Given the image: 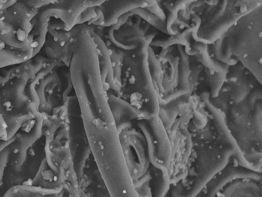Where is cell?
<instances>
[{"mask_svg":"<svg viewBox=\"0 0 262 197\" xmlns=\"http://www.w3.org/2000/svg\"><path fill=\"white\" fill-rule=\"evenodd\" d=\"M148 46L144 36H138L135 48L122 59L126 68L124 87L130 95L131 105L145 120L156 116L159 110V94L148 67Z\"/></svg>","mask_w":262,"mask_h":197,"instance_id":"1","label":"cell"},{"mask_svg":"<svg viewBox=\"0 0 262 197\" xmlns=\"http://www.w3.org/2000/svg\"><path fill=\"white\" fill-rule=\"evenodd\" d=\"M234 154L233 150L228 149L215 157L192 166L193 171L184 182L172 186L171 197H196L213 176L229 162Z\"/></svg>","mask_w":262,"mask_h":197,"instance_id":"2","label":"cell"},{"mask_svg":"<svg viewBox=\"0 0 262 197\" xmlns=\"http://www.w3.org/2000/svg\"><path fill=\"white\" fill-rule=\"evenodd\" d=\"M147 142L149 162L152 166L169 172L172 157V143L160 117L142 119L138 123Z\"/></svg>","mask_w":262,"mask_h":197,"instance_id":"3","label":"cell"},{"mask_svg":"<svg viewBox=\"0 0 262 197\" xmlns=\"http://www.w3.org/2000/svg\"><path fill=\"white\" fill-rule=\"evenodd\" d=\"M257 6L256 2L247 1L241 6L240 10L233 9L227 5L225 14L210 28L203 31L199 28L193 29L192 36L198 42L205 44L215 42L238 19L250 13Z\"/></svg>","mask_w":262,"mask_h":197,"instance_id":"4","label":"cell"},{"mask_svg":"<svg viewBox=\"0 0 262 197\" xmlns=\"http://www.w3.org/2000/svg\"><path fill=\"white\" fill-rule=\"evenodd\" d=\"M238 180H261V172L253 171L229 162L207 184L200 193L203 197H216L227 185Z\"/></svg>","mask_w":262,"mask_h":197,"instance_id":"5","label":"cell"},{"mask_svg":"<svg viewBox=\"0 0 262 197\" xmlns=\"http://www.w3.org/2000/svg\"><path fill=\"white\" fill-rule=\"evenodd\" d=\"M155 1H106L96 6L97 17L89 24L107 27L117 23L118 19L130 11L139 7H146Z\"/></svg>","mask_w":262,"mask_h":197,"instance_id":"6","label":"cell"},{"mask_svg":"<svg viewBox=\"0 0 262 197\" xmlns=\"http://www.w3.org/2000/svg\"><path fill=\"white\" fill-rule=\"evenodd\" d=\"M91 26V25H90ZM90 34L93 40L97 50L101 77L106 93L108 92H118L120 87L114 80L112 64L110 52L104 42L98 36L91 26Z\"/></svg>","mask_w":262,"mask_h":197,"instance_id":"7","label":"cell"},{"mask_svg":"<svg viewBox=\"0 0 262 197\" xmlns=\"http://www.w3.org/2000/svg\"><path fill=\"white\" fill-rule=\"evenodd\" d=\"M148 171L150 176L151 196L165 197L171 186L169 171L152 166Z\"/></svg>","mask_w":262,"mask_h":197,"instance_id":"8","label":"cell"},{"mask_svg":"<svg viewBox=\"0 0 262 197\" xmlns=\"http://www.w3.org/2000/svg\"><path fill=\"white\" fill-rule=\"evenodd\" d=\"M179 57L178 65V88L185 90L191 92L189 84L190 66L189 57L186 53L185 48L180 45H178Z\"/></svg>","mask_w":262,"mask_h":197,"instance_id":"9","label":"cell"},{"mask_svg":"<svg viewBox=\"0 0 262 197\" xmlns=\"http://www.w3.org/2000/svg\"><path fill=\"white\" fill-rule=\"evenodd\" d=\"M192 49L193 54H198L200 62L209 70L210 74L222 71L221 63L210 56L206 44L202 42L195 43Z\"/></svg>","mask_w":262,"mask_h":197,"instance_id":"10","label":"cell"},{"mask_svg":"<svg viewBox=\"0 0 262 197\" xmlns=\"http://www.w3.org/2000/svg\"><path fill=\"white\" fill-rule=\"evenodd\" d=\"M148 64L155 88L158 89L159 93H163L162 86L163 71L160 63L150 46L148 47Z\"/></svg>","mask_w":262,"mask_h":197,"instance_id":"11","label":"cell"},{"mask_svg":"<svg viewBox=\"0 0 262 197\" xmlns=\"http://www.w3.org/2000/svg\"><path fill=\"white\" fill-rule=\"evenodd\" d=\"M130 15H137L143 18L146 23L151 25L162 32L168 34L166 29V22L162 21L159 17L148 10L146 7H139L129 12Z\"/></svg>","mask_w":262,"mask_h":197,"instance_id":"12","label":"cell"},{"mask_svg":"<svg viewBox=\"0 0 262 197\" xmlns=\"http://www.w3.org/2000/svg\"><path fill=\"white\" fill-rule=\"evenodd\" d=\"M221 65L222 68L221 72H214L213 74L207 73L211 98L216 97L219 95L227 75L228 65L223 62Z\"/></svg>","mask_w":262,"mask_h":197,"instance_id":"13","label":"cell"},{"mask_svg":"<svg viewBox=\"0 0 262 197\" xmlns=\"http://www.w3.org/2000/svg\"><path fill=\"white\" fill-rule=\"evenodd\" d=\"M227 5V1H219L215 11L202 25L201 29H199V30H206L216 23L225 14Z\"/></svg>","mask_w":262,"mask_h":197,"instance_id":"14","label":"cell"},{"mask_svg":"<svg viewBox=\"0 0 262 197\" xmlns=\"http://www.w3.org/2000/svg\"><path fill=\"white\" fill-rule=\"evenodd\" d=\"M244 68L245 66L242 63H238L237 65H233L227 75L226 78L228 82L235 83L238 78L243 74V72Z\"/></svg>","mask_w":262,"mask_h":197,"instance_id":"15","label":"cell"},{"mask_svg":"<svg viewBox=\"0 0 262 197\" xmlns=\"http://www.w3.org/2000/svg\"><path fill=\"white\" fill-rule=\"evenodd\" d=\"M202 67L201 65L195 63L190 68V74L189 77V84L191 89L194 87L197 81L200 73L202 70Z\"/></svg>","mask_w":262,"mask_h":197,"instance_id":"16","label":"cell"},{"mask_svg":"<svg viewBox=\"0 0 262 197\" xmlns=\"http://www.w3.org/2000/svg\"><path fill=\"white\" fill-rule=\"evenodd\" d=\"M261 91L260 89L253 90L247 97L246 100L248 104L251 108L254 109L258 102V100L261 98Z\"/></svg>","mask_w":262,"mask_h":197,"instance_id":"17","label":"cell"},{"mask_svg":"<svg viewBox=\"0 0 262 197\" xmlns=\"http://www.w3.org/2000/svg\"><path fill=\"white\" fill-rule=\"evenodd\" d=\"M146 8L159 17L162 21H166V15L163 10L159 6L157 1H156L151 5L146 7Z\"/></svg>","mask_w":262,"mask_h":197,"instance_id":"18","label":"cell"},{"mask_svg":"<svg viewBox=\"0 0 262 197\" xmlns=\"http://www.w3.org/2000/svg\"><path fill=\"white\" fill-rule=\"evenodd\" d=\"M6 128V124L2 115L0 114V138L5 134Z\"/></svg>","mask_w":262,"mask_h":197,"instance_id":"19","label":"cell"},{"mask_svg":"<svg viewBox=\"0 0 262 197\" xmlns=\"http://www.w3.org/2000/svg\"><path fill=\"white\" fill-rule=\"evenodd\" d=\"M3 2H2V1H0V8H1H1H3V5H4V4H3V3H2Z\"/></svg>","mask_w":262,"mask_h":197,"instance_id":"20","label":"cell"},{"mask_svg":"<svg viewBox=\"0 0 262 197\" xmlns=\"http://www.w3.org/2000/svg\"><path fill=\"white\" fill-rule=\"evenodd\" d=\"M82 197H84V196H82Z\"/></svg>","mask_w":262,"mask_h":197,"instance_id":"21","label":"cell"}]
</instances>
